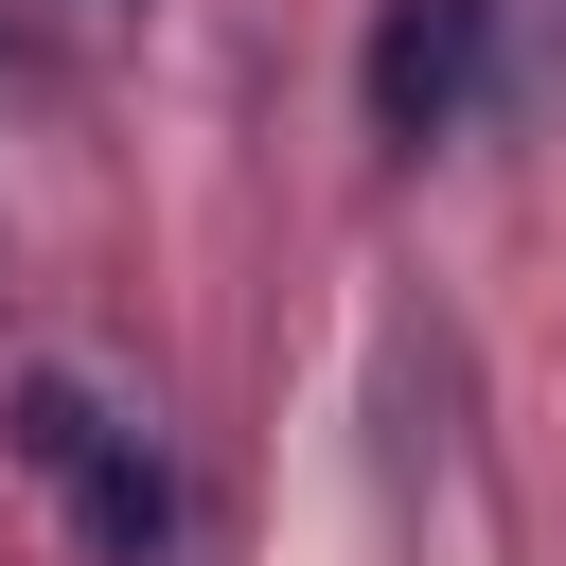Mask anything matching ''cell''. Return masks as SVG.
I'll return each mask as SVG.
<instances>
[{"label":"cell","instance_id":"1","mask_svg":"<svg viewBox=\"0 0 566 566\" xmlns=\"http://www.w3.org/2000/svg\"><path fill=\"white\" fill-rule=\"evenodd\" d=\"M0 442L71 495V531H88V566H177L195 548V495H177V460L142 442V407H106L88 371H18V407H0Z\"/></svg>","mask_w":566,"mask_h":566},{"label":"cell","instance_id":"2","mask_svg":"<svg viewBox=\"0 0 566 566\" xmlns=\"http://www.w3.org/2000/svg\"><path fill=\"white\" fill-rule=\"evenodd\" d=\"M495 18L513 0H371V53H354V106H371V142H460L478 124V88H495Z\"/></svg>","mask_w":566,"mask_h":566}]
</instances>
